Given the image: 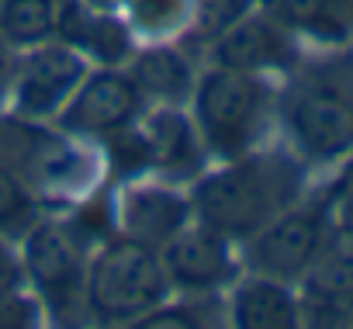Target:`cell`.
I'll return each instance as SVG.
<instances>
[{
    "label": "cell",
    "mask_w": 353,
    "mask_h": 329,
    "mask_svg": "<svg viewBox=\"0 0 353 329\" xmlns=\"http://www.w3.org/2000/svg\"><path fill=\"white\" fill-rule=\"evenodd\" d=\"M305 170L288 152H243L225 167L201 177L191 195L194 222L232 239L256 236L284 208L301 198Z\"/></svg>",
    "instance_id": "cell-1"
},
{
    "label": "cell",
    "mask_w": 353,
    "mask_h": 329,
    "mask_svg": "<svg viewBox=\"0 0 353 329\" xmlns=\"http://www.w3.org/2000/svg\"><path fill=\"white\" fill-rule=\"evenodd\" d=\"M270 114V87L260 73L212 66L191 90V121L201 146L219 159L250 152Z\"/></svg>",
    "instance_id": "cell-2"
},
{
    "label": "cell",
    "mask_w": 353,
    "mask_h": 329,
    "mask_svg": "<svg viewBox=\"0 0 353 329\" xmlns=\"http://www.w3.org/2000/svg\"><path fill=\"white\" fill-rule=\"evenodd\" d=\"M170 295V277L156 250L125 236L104 243L87 260L83 301L104 322H139Z\"/></svg>",
    "instance_id": "cell-3"
},
{
    "label": "cell",
    "mask_w": 353,
    "mask_h": 329,
    "mask_svg": "<svg viewBox=\"0 0 353 329\" xmlns=\"http://www.w3.org/2000/svg\"><path fill=\"white\" fill-rule=\"evenodd\" d=\"M0 167L21 177L35 195H66L87 184V156L39 118L0 114Z\"/></svg>",
    "instance_id": "cell-4"
},
{
    "label": "cell",
    "mask_w": 353,
    "mask_h": 329,
    "mask_svg": "<svg viewBox=\"0 0 353 329\" xmlns=\"http://www.w3.org/2000/svg\"><path fill=\"white\" fill-rule=\"evenodd\" d=\"M21 263L25 277L46 298L49 308L66 312L83 298L87 281V239L70 222H35L25 236Z\"/></svg>",
    "instance_id": "cell-5"
},
{
    "label": "cell",
    "mask_w": 353,
    "mask_h": 329,
    "mask_svg": "<svg viewBox=\"0 0 353 329\" xmlns=\"http://www.w3.org/2000/svg\"><path fill=\"white\" fill-rule=\"evenodd\" d=\"M329 205H291L256 236H250V267L277 281H298L315 263L319 250L329 239Z\"/></svg>",
    "instance_id": "cell-6"
},
{
    "label": "cell",
    "mask_w": 353,
    "mask_h": 329,
    "mask_svg": "<svg viewBox=\"0 0 353 329\" xmlns=\"http://www.w3.org/2000/svg\"><path fill=\"white\" fill-rule=\"evenodd\" d=\"M142 101L145 97L132 73L118 66H101L94 73L87 70L59 111V128L77 139H108L142 114Z\"/></svg>",
    "instance_id": "cell-7"
},
{
    "label": "cell",
    "mask_w": 353,
    "mask_h": 329,
    "mask_svg": "<svg viewBox=\"0 0 353 329\" xmlns=\"http://www.w3.org/2000/svg\"><path fill=\"white\" fill-rule=\"evenodd\" d=\"M288 128L298 149L312 159H336L353 149V90L332 80H315L288 101Z\"/></svg>",
    "instance_id": "cell-8"
},
{
    "label": "cell",
    "mask_w": 353,
    "mask_h": 329,
    "mask_svg": "<svg viewBox=\"0 0 353 329\" xmlns=\"http://www.w3.org/2000/svg\"><path fill=\"white\" fill-rule=\"evenodd\" d=\"M83 77H87V59L73 46L56 42V39L32 46L18 59L14 87H11L14 111L25 118L46 121L63 111V104L70 101V94L77 90Z\"/></svg>",
    "instance_id": "cell-9"
},
{
    "label": "cell",
    "mask_w": 353,
    "mask_h": 329,
    "mask_svg": "<svg viewBox=\"0 0 353 329\" xmlns=\"http://www.w3.org/2000/svg\"><path fill=\"white\" fill-rule=\"evenodd\" d=\"M163 270L170 277V288H181L191 295L215 291L232 281L236 260L229 253V239L201 222H188L163 250H159Z\"/></svg>",
    "instance_id": "cell-10"
},
{
    "label": "cell",
    "mask_w": 353,
    "mask_h": 329,
    "mask_svg": "<svg viewBox=\"0 0 353 329\" xmlns=\"http://www.w3.org/2000/svg\"><path fill=\"white\" fill-rule=\"evenodd\" d=\"M294 32L277 25L270 14H246L232 28H225L219 39H212V59L225 70L243 73H267V70H288L294 63Z\"/></svg>",
    "instance_id": "cell-11"
},
{
    "label": "cell",
    "mask_w": 353,
    "mask_h": 329,
    "mask_svg": "<svg viewBox=\"0 0 353 329\" xmlns=\"http://www.w3.org/2000/svg\"><path fill=\"white\" fill-rule=\"evenodd\" d=\"M194 219L191 198L163 184H135L118 201V229L125 239L149 250H163L176 232Z\"/></svg>",
    "instance_id": "cell-12"
},
{
    "label": "cell",
    "mask_w": 353,
    "mask_h": 329,
    "mask_svg": "<svg viewBox=\"0 0 353 329\" xmlns=\"http://www.w3.org/2000/svg\"><path fill=\"white\" fill-rule=\"evenodd\" d=\"M132 28L118 21L111 11H101L87 0H70L56 39L73 46L83 59H97L101 66H118L132 59Z\"/></svg>",
    "instance_id": "cell-13"
},
{
    "label": "cell",
    "mask_w": 353,
    "mask_h": 329,
    "mask_svg": "<svg viewBox=\"0 0 353 329\" xmlns=\"http://www.w3.org/2000/svg\"><path fill=\"white\" fill-rule=\"evenodd\" d=\"M145 149V167L166 170V174H194L201 163V139L191 121V114L176 111V104H159L149 118L135 121Z\"/></svg>",
    "instance_id": "cell-14"
},
{
    "label": "cell",
    "mask_w": 353,
    "mask_h": 329,
    "mask_svg": "<svg viewBox=\"0 0 353 329\" xmlns=\"http://www.w3.org/2000/svg\"><path fill=\"white\" fill-rule=\"evenodd\" d=\"M232 322L239 329H291L301 322V308L288 281L256 274L232 291Z\"/></svg>",
    "instance_id": "cell-15"
},
{
    "label": "cell",
    "mask_w": 353,
    "mask_h": 329,
    "mask_svg": "<svg viewBox=\"0 0 353 329\" xmlns=\"http://www.w3.org/2000/svg\"><path fill=\"white\" fill-rule=\"evenodd\" d=\"M305 288L312 298V308L332 312L336 305L353 298V229L339 226V232H329L325 246L319 250L315 263L305 274Z\"/></svg>",
    "instance_id": "cell-16"
},
{
    "label": "cell",
    "mask_w": 353,
    "mask_h": 329,
    "mask_svg": "<svg viewBox=\"0 0 353 329\" xmlns=\"http://www.w3.org/2000/svg\"><path fill=\"white\" fill-rule=\"evenodd\" d=\"M288 32H301L325 42H343L353 35V0H256Z\"/></svg>",
    "instance_id": "cell-17"
},
{
    "label": "cell",
    "mask_w": 353,
    "mask_h": 329,
    "mask_svg": "<svg viewBox=\"0 0 353 329\" xmlns=\"http://www.w3.org/2000/svg\"><path fill=\"white\" fill-rule=\"evenodd\" d=\"M128 73H132L135 87L142 90V97H152L159 104H176V108L184 101H191V90L198 83L191 59L184 52L170 49V46H156V49L132 56Z\"/></svg>",
    "instance_id": "cell-18"
},
{
    "label": "cell",
    "mask_w": 353,
    "mask_h": 329,
    "mask_svg": "<svg viewBox=\"0 0 353 329\" xmlns=\"http://www.w3.org/2000/svg\"><path fill=\"white\" fill-rule=\"evenodd\" d=\"M70 0H0V35L18 49L56 39Z\"/></svg>",
    "instance_id": "cell-19"
},
{
    "label": "cell",
    "mask_w": 353,
    "mask_h": 329,
    "mask_svg": "<svg viewBox=\"0 0 353 329\" xmlns=\"http://www.w3.org/2000/svg\"><path fill=\"white\" fill-rule=\"evenodd\" d=\"M35 222H39V195L21 177L0 167V236L21 239Z\"/></svg>",
    "instance_id": "cell-20"
},
{
    "label": "cell",
    "mask_w": 353,
    "mask_h": 329,
    "mask_svg": "<svg viewBox=\"0 0 353 329\" xmlns=\"http://www.w3.org/2000/svg\"><path fill=\"white\" fill-rule=\"evenodd\" d=\"M128 28L139 35H166L188 25L191 0H125Z\"/></svg>",
    "instance_id": "cell-21"
},
{
    "label": "cell",
    "mask_w": 353,
    "mask_h": 329,
    "mask_svg": "<svg viewBox=\"0 0 353 329\" xmlns=\"http://www.w3.org/2000/svg\"><path fill=\"white\" fill-rule=\"evenodd\" d=\"M256 0H191V32L201 42L219 39L225 28H232L236 21H243L246 14H253Z\"/></svg>",
    "instance_id": "cell-22"
},
{
    "label": "cell",
    "mask_w": 353,
    "mask_h": 329,
    "mask_svg": "<svg viewBox=\"0 0 353 329\" xmlns=\"http://www.w3.org/2000/svg\"><path fill=\"white\" fill-rule=\"evenodd\" d=\"M39 322V305L18 291H0V329H25Z\"/></svg>",
    "instance_id": "cell-23"
},
{
    "label": "cell",
    "mask_w": 353,
    "mask_h": 329,
    "mask_svg": "<svg viewBox=\"0 0 353 329\" xmlns=\"http://www.w3.org/2000/svg\"><path fill=\"white\" fill-rule=\"evenodd\" d=\"M21 284H25L21 253L11 246L8 236H0V291H18Z\"/></svg>",
    "instance_id": "cell-24"
},
{
    "label": "cell",
    "mask_w": 353,
    "mask_h": 329,
    "mask_svg": "<svg viewBox=\"0 0 353 329\" xmlns=\"http://www.w3.org/2000/svg\"><path fill=\"white\" fill-rule=\"evenodd\" d=\"M18 46H11L4 35H0V104L11 97V87H14V73H18Z\"/></svg>",
    "instance_id": "cell-25"
},
{
    "label": "cell",
    "mask_w": 353,
    "mask_h": 329,
    "mask_svg": "<svg viewBox=\"0 0 353 329\" xmlns=\"http://www.w3.org/2000/svg\"><path fill=\"white\" fill-rule=\"evenodd\" d=\"M339 219L343 226L353 229V174L343 181V191H339Z\"/></svg>",
    "instance_id": "cell-26"
},
{
    "label": "cell",
    "mask_w": 353,
    "mask_h": 329,
    "mask_svg": "<svg viewBox=\"0 0 353 329\" xmlns=\"http://www.w3.org/2000/svg\"><path fill=\"white\" fill-rule=\"evenodd\" d=\"M87 4H94V8H101V11H114V8L125 4V0H87Z\"/></svg>",
    "instance_id": "cell-27"
}]
</instances>
